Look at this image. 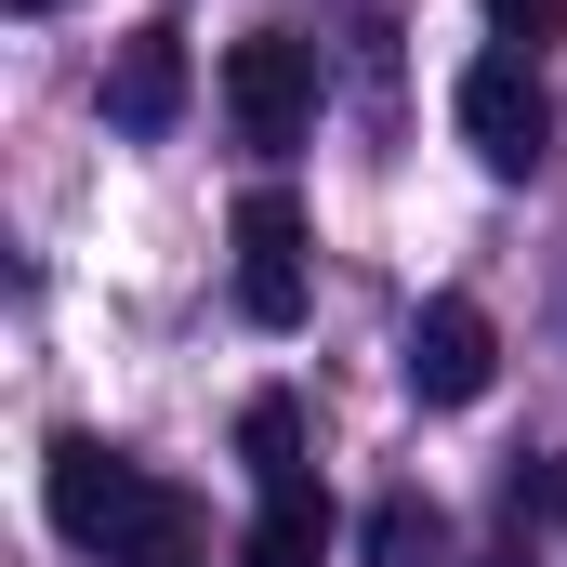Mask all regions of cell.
<instances>
[{
	"instance_id": "6",
	"label": "cell",
	"mask_w": 567,
	"mask_h": 567,
	"mask_svg": "<svg viewBox=\"0 0 567 567\" xmlns=\"http://www.w3.org/2000/svg\"><path fill=\"white\" fill-rule=\"evenodd\" d=\"M106 120H120V133H172V120H185V40H172V27H133V40H120Z\"/></svg>"
},
{
	"instance_id": "3",
	"label": "cell",
	"mask_w": 567,
	"mask_h": 567,
	"mask_svg": "<svg viewBox=\"0 0 567 567\" xmlns=\"http://www.w3.org/2000/svg\"><path fill=\"white\" fill-rule=\"evenodd\" d=\"M225 238H238V317L251 330H303V303H317V278H303V212H290L278 185H251Z\"/></svg>"
},
{
	"instance_id": "8",
	"label": "cell",
	"mask_w": 567,
	"mask_h": 567,
	"mask_svg": "<svg viewBox=\"0 0 567 567\" xmlns=\"http://www.w3.org/2000/svg\"><path fill=\"white\" fill-rule=\"evenodd\" d=\"M238 462H251V488H290L303 475V410L290 396H251L238 410Z\"/></svg>"
},
{
	"instance_id": "5",
	"label": "cell",
	"mask_w": 567,
	"mask_h": 567,
	"mask_svg": "<svg viewBox=\"0 0 567 567\" xmlns=\"http://www.w3.org/2000/svg\"><path fill=\"white\" fill-rule=\"evenodd\" d=\"M225 120L251 145H290L317 120V40H290V27H251L238 53H225Z\"/></svg>"
},
{
	"instance_id": "12",
	"label": "cell",
	"mask_w": 567,
	"mask_h": 567,
	"mask_svg": "<svg viewBox=\"0 0 567 567\" xmlns=\"http://www.w3.org/2000/svg\"><path fill=\"white\" fill-rule=\"evenodd\" d=\"M488 567H542V555H528V542H515V555H488Z\"/></svg>"
},
{
	"instance_id": "2",
	"label": "cell",
	"mask_w": 567,
	"mask_h": 567,
	"mask_svg": "<svg viewBox=\"0 0 567 567\" xmlns=\"http://www.w3.org/2000/svg\"><path fill=\"white\" fill-rule=\"evenodd\" d=\"M449 120H462V145H475L502 185H528V172H542V145H555V106H542L528 53H475V66H462V93H449Z\"/></svg>"
},
{
	"instance_id": "7",
	"label": "cell",
	"mask_w": 567,
	"mask_h": 567,
	"mask_svg": "<svg viewBox=\"0 0 567 567\" xmlns=\"http://www.w3.org/2000/svg\"><path fill=\"white\" fill-rule=\"evenodd\" d=\"M317 542H330V502H317V475L265 488V515H251V567H317Z\"/></svg>"
},
{
	"instance_id": "9",
	"label": "cell",
	"mask_w": 567,
	"mask_h": 567,
	"mask_svg": "<svg viewBox=\"0 0 567 567\" xmlns=\"http://www.w3.org/2000/svg\"><path fill=\"white\" fill-rule=\"evenodd\" d=\"M435 555H449V528H435V502H410V488H396V502L370 515V567H435Z\"/></svg>"
},
{
	"instance_id": "4",
	"label": "cell",
	"mask_w": 567,
	"mask_h": 567,
	"mask_svg": "<svg viewBox=\"0 0 567 567\" xmlns=\"http://www.w3.org/2000/svg\"><path fill=\"white\" fill-rule=\"evenodd\" d=\"M396 370H410V396H423V410H475V396H488V370H502V330H488V303L435 290L423 317H410V343H396Z\"/></svg>"
},
{
	"instance_id": "1",
	"label": "cell",
	"mask_w": 567,
	"mask_h": 567,
	"mask_svg": "<svg viewBox=\"0 0 567 567\" xmlns=\"http://www.w3.org/2000/svg\"><path fill=\"white\" fill-rule=\"evenodd\" d=\"M40 502H53V528H66L80 555L133 567L145 515H158V475L120 462V449H93V435H53V449H40Z\"/></svg>"
},
{
	"instance_id": "11",
	"label": "cell",
	"mask_w": 567,
	"mask_h": 567,
	"mask_svg": "<svg viewBox=\"0 0 567 567\" xmlns=\"http://www.w3.org/2000/svg\"><path fill=\"white\" fill-rule=\"evenodd\" d=\"M528 515L567 528V462H528V475H515V528H528Z\"/></svg>"
},
{
	"instance_id": "10",
	"label": "cell",
	"mask_w": 567,
	"mask_h": 567,
	"mask_svg": "<svg viewBox=\"0 0 567 567\" xmlns=\"http://www.w3.org/2000/svg\"><path fill=\"white\" fill-rule=\"evenodd\" d=\"M488 40L542 53V40H567V0H488Z\"/></svg>"
},
{
	"instance_id": "13",
	"label": "cell",
	"mask_w": 567,
	"mask_h": 567,
	"mask_svg": "<svg viewBox=\"0 0 567 567\" xmlns=\"http://www.w3.org/2000/svg\"><path fill=\"white\" fill-rule=\"evenodd\" d=\"M13 13H66V0H13Z\"/></svg>"
}]
</instances>
